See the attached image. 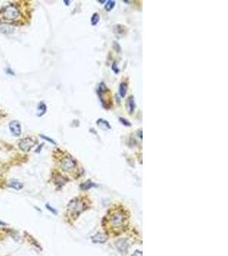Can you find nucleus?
I'll list each match as a JSON object with an SVG mask.
<instances>
[{
    "instance_id": "1",
    "label": "nucleus",
    "mask_w": 228,
    "mask_h": 256,
    "mask_svg": "<svg viewBox=\"0 0 228 256\" xmlns=\"http://www.w3.org/2000/svg\"><path fill=\"white\" fill-rule=\"evenodd\" d=\"M129 215L125 207L121 205L114 206L108 211L103 218V227L108 234L118 236L125 231L128 225Z\"/></svg>"
},
{
    "instance_id": "2",
    "label": "nucleus",
    "mask_w": 228,
    "mask_h": 256,
    "mask_svg": "<svg viewBox=\"0 0 228 256\" xmlns=\"http://www.w3.org/2000/svg\"><path fill=\"white\" fill-rule=\"evenodd\" d=\"M88 201L83 197H75L68 203L67 206V216L70 219V221H75L80 214L88 207Z\"/></svg>"
},
{
    "instance_id": "3",
    "label": "nucleus",
    "mask_w": 228,
    "mask_h": 256,
    "mask_svg": "<svg viewBox=\"0 0 228 256\" xmlns=\"http://www.w3.org/2000/svg\"><path fill=\"white\" fill-rule=\"evenodd\" d=\"M21 15V9L15 4H8L0 10V19L7 23L16 22Z\"/></svg>"
},
{
    "instance_id": "4",
    "label": "nucleus",
    "mask_w": 228,
    "mask_h": 256,
    "mask_svg": "<svg viewBox=\"0 0 228 256\" xmlns=\"http://www.w3.org/2000/svg\"><path fill=\"white\" fill-rule=\"evenodd\" d=\"M61 168L66 173H74L78 169V164L76 160H75L71 156L67 155L62 158L60 161Z\"/></svg>"
},
{
    "instance_id": "5",
    "label": "nucleus",
    "mask_w": 228,
    "mask_h": 256,
    "mask_svg": "<svg viewBox=\"0 0 228 256\" xmlns=\"http://www.w3.org/2000/svg\"><path fill=\"white\" fill-rule=\"evenodd\" d=\"M36 143H37L36 139L28 137V138H24V139H21L18 142V146H19L20 149H22V151L29 152L36 145Z\"/></svg>"
},
{
    "instance_id": "6",
    "label": "nucleus",
    "mask_w": 228,
    "mask_h": 256,
    "mask_svg": "<svg viewBox=\"0 0 228 256\" xmlns=\"http://www.w3.org/2000/svg\"><path fill=\"white\" fill-rule=\"evenodd\" d=\"M9 127H10V131H11V134L15 137H19L22 134V125L20 123V121H12L10 122L9 124Z\"/></svg>"
},
{
    "instance_id": "7",
    "label": "nucleus",
    "mask_w": 228,
    "mask_h": 256,
    "mask_svg": "<svg viewBox=\"0 0 228 256\" xmlns=\"http://www.w3.org/2000/svg\"><path fill=\"white\" fill-rule=\"evenodd\" d=\"M46 104L44 103V102H40V103H39V105H38V114H37V115H38L39 117H41V116H43L44 114L46 113Z\"/></svg>"
},
{
    "instance_id": "8",
    "label": "nucleus",
    "mask_w": 228,
    "mask_h": 256,
    "mask_svg": "<svg viewBox=\"0 0 228 256\" xmlns=\"http://www.w3.org/2000/svg\"><path fill=\"white\" fill-rule=\"evenodd\" d=\"M9 187L15 189L16 190H20L23 187V185L19 180H17V179H12L10 182V184H9Z\"/></svg>"
},
{
    "instance_id": "9",
    "label": "nucleus",
    "mask_w": 228,
    "mask_h": 256,
    "mask_svg": "<svg viewBox=\"0 0 228 256\" xmlns=\"http://www.w3.org/2000/svg\"><path fill=\"white\" fill-rule=\"evenodd\" d=\"M127 109H128L129 114H132L134 112V109H135V103H134V100H133V96H129L127 98Z\"/></svg>"
},
{
    "instance_id": "10",
    "label": "nucleus",
    "mask_w": 228,
    "mask_h": 256,
    "mask_svg": "<svg viewBox=\"0 0 228 256\" xmlns=\"http://www.w3.org/2000/svg\"><path fill=\"white\" fill-rule=\"evenodd\" d=\"M97 124L98 125L100 128H102L103 130H110V125L109 124V122L104 121L103 119H98V121H97Z\"/></svg>"
},
{
    "instance_id": "11",
    "label": "nucleus",
    "mask_w": 228,
    "mask_h": 256,
    "mask_svg": "<svg viewBox=\"0 0 228 256\" xmlns=\"http://www.w3.org/2000/svg\"><path fill=\"white\" fill-rule=\"evenodd\" d=\"M127 92V84L126 82H122L120 85V95L121 97H125Z\"/></svg>"
},
{
    "instance_id": "12",
    "label": "nucleus",
    "mask_w": 228,
    "mask_h": 256,
    "mask_svg": "<svg viewBox=\"0 0 228 256\" xmlns=\"http://www.w3.org/2000/svg\"><path fill=\"white\" fill-rule=\"evenodd\" d=\"M114 5H115V1L110 0V1H108L107 4H105V10L107 11H111L114 9Z\"/></svg>"
},
{
    "instance_id": "13",
    "label": "nucleus",
    "mask_w": 228,
    "mask_h": 256,
    "mask_svg": "<svg viewBox=\"0 0 228 256\" xmlns=\"http://www.w3.org/2000/svg\"><path fill=\"white\" fill-rule=\"evenodd\" d=\"M99 15L97 13H94L93 15L92 16V19H91V23L92 26H96L97 24V22L99 21Z\"/></svg>"
},
{
    "instance_id": "14",
    "label": "nucleus",
    "mask_w": 228,
    "mask_h": 256,
    "mask_svg": "<svg viewBox=\"0 0 228 256\" xmlns=\"http://www.w3.org/2000/svg\"><path fill=\"white\" fill-rule=\"evenodd\" d=\"M119 120H120L121 123L123 125V126H131V123H130L129 121H127V120H125L124 118L121 117L120 119H119Z\"/></svg>"
},
{
    "instance_id": "15",
    "label": "nucleus",
    "mask_w": 228,
    "mask_h": 256,
    "mask_svg": "<svg viewBox=\"0 0 228 256\" xmlns=\"http://www.w3.org/2000/svg\"><path fill=\"white\" fill-rule=\"evenodd\" d=\"M39 137H40V138H42L43 139H45V140H46V141H48V142L51 143H52V144H54V145L56 144V142H55V141H53L52 139H50V138H48V137H46V136L41 135V134H40V135H39Z\"/></svg>"
},
{
    "instance_id": "16",
    "label": "nucleus",
    "mask_w": 228,
    "mask_h": 256,
    "mask_svg": "<svg viewBox=\"0 0 228 256\" xmlns=\"http://www.w3.org/2000/svg\"><path fill=\"white\" fill-rule=\"evenodd\" d=\"M92 185H93L92 183L90 181V180H88V181L86 182V184H84V185H81V187H83V186H84V187H86L85 189H89V188H91V187H92Z\"/></svg>"
},
{
    "instance_id": "17",
    "label": "nucleus",
    "mask_w": 228,
    "mask_h": 256,
    "mask_svg": "<svg viewBox=\"0 0 228 256\" xmlns=\"http://www.w3.org/2000/svg\"><path fill=\"white\" fill-rule=\"evenodd\" d=\"M112 68L114 69V71L115 72L116 74H117V73H119V69H117V68H116V63H115V62H114V64L112 65Z\"/></svg>"
},
{
    "instance_id": "18",
    "label": "nucleus",
    "mask_w": 228,
    "mask_h": 256,
    "mask_svg": "<svg viewBox=\"0 0 228 256\" xmlns=\"http://www.w3.org/2000/svg\"><path fill=\"white\" fill-rule=\"evenodd\" d=\"M46 207L49 210H50V211H51V212H52V213H56V211H55V210L52 209V207H50V206H49V205H46Z\"/></svg>"
},
{
    "instance_id": "19",
    "label": "nucleus",
    "mask_w": 228,
    "mask_h": 256,
    "mask_svg": "<svg viewBox=\"0 0 228 256\" xmlns=\"http://www.w3.org/2000/svg\"><path fill=\"white\" fill-rule=\"evenodd\" d=\"M6 71H8V72H6V73H8V74H11V75H15L14 73H12V71H11V69H10V68H8V69H6Z\"/></svg>"
},
{
    "instance_id": "20",
    "label": "nucleus",
    "mask_w": 228,
    "mask_h": 256,
    "mask_svg": "<svg viewBox=\"0 0 228 256\" xmlns=\"http://www.w3.org/2000/svg\"><path fill=\"white\" fill-rule=\"evenodd\" d=\"M0 225H6V223H4V221L0 220Z\"/></svg>"
},
{
    "instance_id": "21",
    "label": "nucleus",
    "mask_w": 228,
    "mask_h": 256,
    "mask_svg": "<svg viewBox=\"0 0 228 256\" xmlns=\"http://www.w3.org/2000/svg\"><path fill=\"white\" fill-rule=\"evenodd\" d=\"M64 3H66V5H69V3H70V1H63Z\"/></svg>"
}]
</instances>
